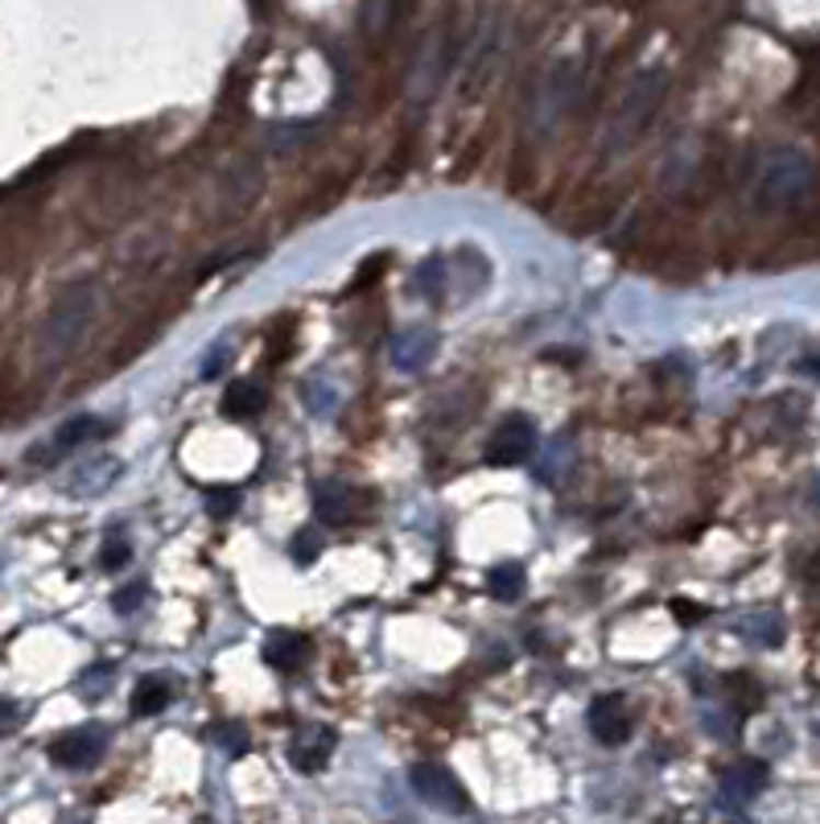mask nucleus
Returning <instances> with one entry per match:
<instances>
[{"label":"nucleus","instance_id":"obj_1","mask_svg":"<svg viewBox=\"0 0 820 824\" xmlns=\"http://www.w3.org/2000/svg\"><path fill=\"white\" fill-rule=\"evenodd\" d=\"M95 306H100V297H95L91 285H70V289L58 293L54 306L46 309V318H42V330H37V359L42 363L67 359L70 351L83 343L87 327L95 318Z\"/></svg>","mask_w":820,"mask_h":824},{"label":"nucleus","instance_id":"obj_2","mask_svg":"<svg viewBox=\"0 0 820 824\" xmlns=\"http://www.w3.org/2000/svg\"><path fill=\"white\" fill-rule=\"evenodd\" d=\"M664 103V75L651 70V75H635L631 83L623 87L611 124H606V149H627L631 140L644 137V128L651 124V116L660 112Z\"/></svg>","mask_w":820,"mask_h":824},{"label":"nucleus","instance_id":"obj_3","mask_svg":"<svg viewBox=\"0 0 820 824\" xmlns=\"http://www.w3.org/2000/svg\"><path fill=\"white\" fill-rule=\"evenodd\" d=\"M808 182H812V161L804 153H796V149H779V153H771L759 165L754 203L763 206V210H779V206L800 203Z\"/></svg>","mask_w":820,"mask_h":824},{"label":"nucleus","instance_id":"obj_4","mask_svg":"<svg viewBox=\"0 0 820 824\" xmlns=\"http://www.w3.org/2000/svg\"><path fill=\"white\" fill-rule=\"evenodd\" d=\"M578 91H581L578 58H561V62L545 75V83L536 87V95H532V112H528L532 133H536V137H540V133H553V124L573 107V95H578Z\"/></svg>","mask_w":820,"mask_h":824},{"label":"nucleus","instance_id":"obj_5","mask_svg":"<svg viewBox=\"0 0 820 824\" xmlns=\"http://www.w3.org/2000/svg\"><path fill=\"white\" fill-rule=\"evenodd\" d=\"M409 783L425 804L442 808V812H466L470 808V796L458 783V775L442 767V763H412Z\"/></svg>","mask_w":820,"mask_h":824},{"label":"nucleus","instance_id":"obj_6","mask_svg":"<svg viewBox=\"0 0 820 824\" xmlns=\"http://www.w3.org/2000/svg\"><path fill=\"white\" fill-rule=\"evenodd\" d=\"M107 751V730L103 725H79V730H67L50 742V758L62 767V771H87L95 767Z\"/></svg>","mask_w":820,"mask_h":824},{"label":"nucleus","instance_id":"obj_7","mask_svg":"<svg viewBox=\"0 0 820 824\" xmlns=\"http://www.w3.org/2000/svg\"><path fill=\"white\" fill-rule=\"evenodd\" d=\"M532 449H536V425H532L528 416H508V421L491 433L487 458L499 466H512V462H524Z\"/></svg>","mask_w":820,"mask_h":824},{"label":"nucleus","instance_id":"obj_8","mask_svg":"<svg viewBox=\"0 0 820 824\" xmlns=\"http://www.w3.org/2000/svg\"><path fill=\"white\" fill-rule=\"evenodd\" d=\"M334 730H326V725H306V730H297V739H293L289 746V763L297 767V771H322L326 763H330V755H334Z\"/></svg>","mask_w":820,"mask_h":824},{"label":"nucleus","instance_id":"obj_9","mask_svg":"<svg viewBox=\"0 0 820 824\" xmlns=\"http://www.w3.org/2000/svg\"><path fill=\"white\" fill-rule=\"evenodd\" d=\"M590 734L602 746H623L631 739V718H627V705L623 697H599L590 705Z\"/></svg>","mask_w":820,"mask_h":824},{"label":"nucleus","instance_id":"obj_10","mask_svg":"<svg viewBox=\"0 0 820 824\" xmlns=\"http://www.w3.org/2000/svg\"><path fill=\"white\" fill-rule=\"evenodd\" d=\"M355 487H346V482L339 479H326L314 487V512H318V519L322 524H334V528H342V524H351V515H355Z\"/></svg>","mask_w":820,"mask_h":824},{"label":"nucleus","instance_id":"obj_11","mask_svg":"<svg viewBox=\"0 0 820 824\" xmlns=\"http://www.w3.org/2000/svg\"><path fill=\"white\" fill-rule=\"evenodd\" d=\"M433 355H437V330L412 327V330H405V334H396L392 363L400 371H421V367H429Z\"/></svg>","mask_w":820,"mask_h":824},{"label":"nucleus","instance_id":"obj_12","mask_svg":"<svg viewBox=\"0 0 820 824\" xmlns=\"http://www.w3.org/2000/svg\"><path fill=\"white\" fill-rule=\"evenodd\" d=\"M763 783H767V767L747 758V763H738V767L721 775V800L726 804H747V800H754L763 791Z\"/></svg>","mask_w":820,"mask_h":824},{"label":"nucleus","instance_id":"obj_13","mask_svg":"<svg viewBox=\"0 0 820 824\" xmlns=\"http://www.w3.org/2000/svg\"><path fill=\"white\" fill-rule=\"evenodd\" d=\"M264 660L281 672H297L309 660V639L297 631H273L264 639Z\"/></svg>","mask_w":820,"mask_h":824},{"label":"nucleus","instance_id":"obj_14","mask_svg":"<svg viewBox=\"0 0 820 824\" xmlns=\"http://www.w3.org/2000/svg\"><path fill=\"white\" fill-rule=\"evenodd\" d=\"M107 433H112V425L100 421V416H70L67 425H58V433L50 437V449L54 454H67V449H79L87 442H100Z\"/></svg>","mask_w":820,"mask_h":824},{"label":"nucleus","instance_id":"obj_15","mask_svg":"<svg viewBox=\"0 0 820 824\" xmlns=\"http://www.w3.org/2000/svg\"><path fill=\"white\" fill-rule=\"evenodd\" d=\"M269 404V396H264V388L260 384H252V379H236L227 392H223V412L227 416H257L260 409Z\"/></svg>","mask_w":820,"mask_h":824},{"label":"nucleus","instance_id":"obj_16","mask_svg":"<svg viewBox=\"0 0 820 824\" xmlns=\"http://www.w3.org/2000/svg\"><path fill=\"white\" fill-rule=\"evenodd\" d=\"M524 585H528V573H524V565H515V561H503V565H496L487 573V590L499 602H515L524 594Z\"/></svg>","mask_w":820,"mask_h":824},{"label":"nucleus","instance_id":"obj_17","mask_svg":"<svg viewBox=\"0 0 820 824\" xmlns=\"http://www.w3.org/2000/svg\"><path fill=\"white\" fill-rule=\"evenodd\" d=\"M170 705V685L161 676H145L137 688H133V713L137 718H153Z\"/></svg>","mask_w":820,"mask_h":824},{"label":"nucleus","instance_id":"obj_18","mask_svg":"<svg viewBox=\"0 0 820 824\" xmlns=\"http://www.w3.org/2000/svg\"><path fill=\"white\" fill-rule=\"evenodd\" d=\"M215 742H219L227 755H248V746H252V734H248V725L243 721H219L215 725Z\"/></svg>","mask_w":820,"mask_h":824},{"label":"nucleus","instance_id":"obj_19","mask_svg":"<svg viewBox=\"0 0 820 824\" xmlns=\"http://www.w3.org/2000/svg\"><path fill=\"white\" fill-rule=\"evenodd\" d=\"M289 552H293V561H297V565H309V561L322 552V536H318V528H301V533L293 536Z\"/></svg>","mask_w":820,"mask_h":824},{"label":"nucleus","instance_id":"obj_20","mask_svg":"<svg viewBox=\"0 0 820 824\" xmlns=\"http://www.w3.org/2000/svg\"><path fill=\"white\" fill-rule=\"evenodd\" d=\"M128 557H133L128 540L112 533V536H107V545H103V552H100V565L103 569H121V565H128Z\"/></svg>","mask_w":820,"mask_h":824},{"label":"nucleus","instance_id":"obj_21","mask_svg":"<svg viewBox=\"0 0 820 824\" xmlns=\"http://www.w3.org/2000/svg\"><path fill=\"white\" fill-rule=\"evenodd\" d=\"M140 602H145V585L137 582V585H124L121 594H116V598H112V606H116V610H121V615H133V610H137Z\"/></svg>","mask_w":820,"mask_h":824},{"label":"nucleus","instance_id":"obj_22","mask_svg":"<svg viewBox=\"0 0 820 824\" xmlns=\"http://www.w3.org/2000/svg\"><path fill=\"white\" fill-rule=\"evenodd\" d=\"M240 507V495L236 491H215V495H206V512L210 515H231Z\"/></svg>","mask_w":820,"mask_h":824},{"label":"nucleus","instance_id":"obj_23","mask_svg":"<svg viewBox=\"0 0 820 824\" xmlns=\"http://www.w3.org/2000/svg\"><path fill=\"white\" fill-rule=\"evenodd\" d=\"M384 268H388V260H384V256H372V260H367V264L360 268V276H355V285H351V289H367V285H376L379 276H384Z\"/></svg>","mask_w":820,"mask_h":824},{"label":"nucleus","instance_id":"obj_24","mask_svg":"<svg viewBox=\"0 0 820 824\" xmlns=\"http://www.w3.org/2000/svg\"><path fill=\"white\" fill-rule=\"evenodd\" d=\"M18 721H21V705L9 701V697H0V734H9Z\"/></svg>","mask_w":820,"mask_h":824},{"label":"nucleus","instance_id":"obj_25","mask_svg":"<svg viewBox=\"0 0 820 824\" xmlns=\"http://www.w3.org/2000/svg\"><path fill=\"white\" fill-rule=\"evenodd\" d=\"M223 367H227V351L219 346V351H210V355H206V363H203V379H215V376L223 371Z\"/></svg>","mask_w":820,"mask_h":824},{"label":"nucleus","instance_id":"obj_26","mask_svg":"<svg viewBox=\"0 0 820 824\" xmlns=\"http://www.w3.org/2000/svg\"><path fill=\"white\" fill-rule=\"evenodd\" d=\"M672 615L684 618V622H697V618H705V606H693V602H672Z\"/></svg>","mask_w":820,"mask_h":824}]
</instances>
